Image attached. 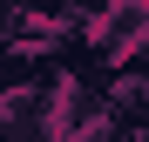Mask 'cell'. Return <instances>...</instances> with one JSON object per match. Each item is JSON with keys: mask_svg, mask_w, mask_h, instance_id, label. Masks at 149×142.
<instances>
[{"mask_svg": "<svg viewBox=\"0 0 149 142\" xmlns=\"http://www.w3.org/2000/svg\"><path fill=\"white\" fill-rule=\"evenodd\" d=\"M149 41V0H109L102 14H95V54H136V47Z\"/></svg>", "mask_w": 149, "mask_h": 142, "instance_id": "6da1fadb", "label": "cell"}]
</instances>
